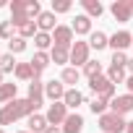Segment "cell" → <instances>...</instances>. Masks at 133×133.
I'll list each match as a JSON object with an SVG mask.
<instances>
[{"label":"cell","mask_w":133,"mask_h":133,"mask_svg":"<svg viewBox=\"0 0 133 133\" xmlns=\"http://www.w3.org/2000/svg\"><path fill=\"white\" fill-rule=\"evenodd\" d=\"M5 5H8V3H5V0H0V8H5Z\"/></svg>","instance_id":"ab89813d"},{"label":"cell","mask_w":133,"mask_h":133,"mask_svg":"<svg viewBox=\"0 0 133 133\" xmlns=\"http://www.w3.org/2000/svg\"><path fill=\"white\" fill-rule=\"evenodd\" d=\"M3 76H5V73H3V71H0V86H3V84H5V81H3Z\"/></svg>","instance_id":"f35d334b"},{"label":"cell","mask_w":133,"mask_h":133,"mask_svg":"<svg viewBox=\"0 0 133 133\" xmlns=\"http://www.w3.org/2000/svg\"><path fill=\"white\" fill-rule=\"evenodd\" d=\"M125 86H128V94H133V76H128V81H125Z\"/></svg>","instance_id":"d590c367"},{"label":"cell","mask_w":133,"mask_h":133,"mask_svg":"<svg viewBox=\"0 0 133 133\" xmlns=\"http://www.w3.org/2000/svg\"><path fill=\"white\" fill-rule=\"evenodd\" d=\"M13 29H16V26H13L11 21H0V39H8V42H11V39H13Z\"/></svg>","instance_id":"d6a6232c"},{"label":"cell","mask_w":133,"mask_h":133,"mask_svg":"<svg viewBox=\"0 0 133 133\" xmlns=\"http://www.w3.org/2000/svg\"><path fill=\"white\" fill-rule=\"evenodd\" d=\"M99 128H102V133H123L128 128V120L123 115H117V112L110 110V112L99 115Z\"/></svg>","instance_id":"3957f363"},{"label":"cell","mask_w":133,"mask_h":133,"mask_svg":"<svg viewBox=\"0 0 133 133\" xmlns=\"http://www.w3.org/2000/svg\"><path fill=\"white\" fill-rule=\"evenodd\" d=\"M44 117H47L50 125H63L65 117H68V107H65V102H52V104L47 107Z\"/></svg>","instance_id":"8992f818"},{"label":"cell","mask_w":133,"mask_h":133,"mask_svg":"<svg viewBox=\"0 0 133 133\" xmlns=\"http://www.w3.org/2000/svg\"><path fill=\"white\" fill-rule=\"evenodd\" d=\"M110 11H112L115 21H120V24H128V21L133 18V8H130V0H115V3L110 5Z\"/></svg>","instance_id":"ba28073f"},{"label":"cell","mask_w":133,"mask_h":133,"mask_svg":"<svg viewBox=\"0 0 133 133\" xmlns=\"http://www.w3.org/2000/svg\"><path fill=\"white\" fill-rule=\"evenodd\" d=\"M71 29H73V34H78V37H84V34H91V18H89L86 13H81V16H76V18H73Z\"/></svg>","instance_id":"5bb4252c"},{"label":"cell","mask_w":133,"mask_h":133,"mask_svg":"<svg viewBox=\"0 0 133 133\" xmlns=\"http://www.w3.org/2000/svg\"><path fill=\"white\" fill-rule=\"evenodd\" d=\"M89 47L99 52V50L110 47V37H107L104 31H91V34H89Z\"/></svg>","instance_id":"ac0fdd59"},{"label":"cell","mask_w":133,"mask_h":133,"mask_svg":"<svg viewBox=\"0 0 133 133\" xmlns=\"http://www.w3.org/2000/svg\"><path fill=\"white\" fill-rule=\"evenodd\" d=\"M81 8L86 11L89 18H99V16L104 13V5L99 3V0H81Z\"/></svg>","instance_id":"d6986e66"},{"label":"cell","mask_w":133,"mask_h":133,"mask_svg":"<svg viewBox=\"0 0 133 133\" xmlns=\"http://www.w3.org/2000/svg\"><path fill=\"white\" fill-rule=\"evenodd\" d=\"M37 110H39V104L31 102L29 97H26V99H18V97H16L13 102H8V104L0 107V125H11V123H16V120H21V117H31Z\"/></svg>","instance_id":"6da1fadb"},{"label":"cell","mask_w":133,"mask_h":133,"mask_svg":"<svg viewBox=\"0 0 133 133\" xmlns=\"http://www.w3.org/2000/svg\"><path fill=\"white\" fill-rule=\"evenodd\" d=\"M110 65H115V68H128V57H125V52H112Z\"/></svg>","instance_id":"836d02e7"},{"label":"cell","mask_w":133,"mask_h":133,"mask_svg":"<svg viewBox=\"0 0 133 133\" xmlns=\"http://www.w3.org/2000/svg\"><path fill=\"white\" fill-rule=\"evenodd\" d=\"M81 130H84V117H81L78 112H73V115L65 117V123H63V133H81Z\"/></svg>","instance_id":"9a60e30c"},{"label":"cell","mask_w":133,"mask_h":133,"mask_svg":"<svg viewBox=\"0 0 133 133\" xmlns=\"http://www.w3.org/2000/svg\"><path fill=\"white\" fill-rule=\"evenodd\" d=\"M73 8L71 0H52V13H68Z\"/></svg>","instance_id":"1f68e13d"},{"label":"cell","mask_w":133,"mask_h":133,"mask_svg":"<svg viewBox=\"0 0 133 133\" xmlns=\"http://www.w3.org/2000/svg\"><path fill=\"white\" fill-rule=\"evenodd\" d=\"M0 133H5V130H3V128H0Z\"/></svg>","instance_id":"b9f144b4"},{"label":"cell","mask_w":133,"mask_h":133,"mask_svg":"<svg viewBox=\"0 0 133 133\" xmlns=\"http://www.w3.org/2000/svg\"><path fill=\"white\" fill-rule=\"evenodd\" d=\"M13 76L18 78V81H34V68H31V63H18L16 65V71H13Z\"/></svg>","instance_id":"ffe728a7"},{"label":"cell","mask_w":133,"mask_h":133,"mask_svg":"<svg viewBox=\"0 0 133 133\" xmlns=\"http://www.w3.org/2000/svg\"><path fill=\"white\" fill-rule=\"evenodd\" d=\"M130 8H133V0H130Z\"/></svg>","instance_id":"7bdbcfd3"},{"label":"cell","mask_w":133,"mask_h":133,"mask_svg":"<svg viewBox=\"0 0 133 133\" xmlns=\"http://www.w3.org/2000/svg\"><path fill=\"white\" fill-rule=\"evenodd\" d=\"M37 26H39V31L52 34V31L57 29V24H55V13H52V11H42L39 18H37Z\"/></svg>","instance_id":"4fadbf2b"},{"label":"cell","mask_w":133,"mask_h":133,"mask_svg":"<svg viewBox=\"0 0 133 133\" xmlns=\"http://www.w3.org/2000/svg\"><path fill=\"white\" fill-rule=\"evenodd\" d=\"M8 8H11V24H13L16 29H21V26L29 24V21H37L39 13H42L39 0H13Z\"/></svg>","instance_id":"7a4b0ae2"},{"label":"cell","mask_w":133,"mask_h":133,"mask_svg":"<svg viewBox=\"0 0 133 133\" xmlns=\"http://www.w3.org/2000/svg\"><path fill=\"white\" fill-rule=\"evenodd\" d=\"M125 71H130V76H133V60H128V68Z\"/></svg>","instance_id":"8d00e7d4"},{"label":"cell","mask_w":133,"mask_h":133,"mask_svg":"<svg viewBox=\"0 0 133 133\" xmlns=\"http://www.w3.org/2000/svg\"><path fill=\"white\" fill-rule=\"evenodd\" d=\"M125 133H133V120L128 123V128H125Z\"/></svg>","instance_id":"74e56055"},{"label":"cell","mask_w":133,"mask_h":133,"mask_svg":"<svg viewBox=\"0 0 133 133\" xmlns=\"http://www.w3.org/2000/svg\"><path fill=\"white\" fill-rule=\"evenodd\" d=\"M16 94H18V84H3L0 86V102H13L16 99Z\"/></svg>","instance_id":"603a6c76"},{"label":"cell","mask_w":133,"mask_h":133,"mask_svg":"<svg viewBox=\"0 0 133 133\" xmlns=\"http://www.w3.org/2000/svg\"><path fill=\"white\" fill-rule=\"evenodd\" d=\"M26 50V39L24 37H13L11 42H8V52L11 55H18V52H24Z\"/></svg>","instance_id":"4dcf8cb0"},{"label":"cell","mask_w":133,"mask_h":133,"mask_svg":"<svg viewBox=\"0 0 133 133\" xmlns=\"http://www.w3.org/2000/svg\"><path fill=\"white\" fill-rule=\"evenodd\" d=\"M29 63H31V68H34V78H39L42 71L52 63V57H50V52H34V57H31Z\"/></svg>","instance_id":"7c38bea8"},{"label":"cell","mask_w":133,"mask_h":133,"mask_svg":"<svg viewBox=\"0 0 133 133\" xmlns=\"http://www.w3.org/2000/svg\"><path fill=\"white\" fill-rule=\"evenodd\" d=\"M89 52H91L89 42H73V47H71V63H73V68L89 63Z\"/></svg>","instance_id":"52a82bcc"},{"label":"cell","mask_w":133,"mask_h":133,"mask_svg":"<svg viewBox=\"0 0 133 133\" xmlns=\"http://www.w3.org/2000/svg\"><path fill=\"white\" fill-rule=\"evenodd\" d=\"M31 102H37L39 107H42V102H44V84L39 81V78H34L31 84H29V94H26Z\"/></svg>","instance_id":"e0dca14e"},{"label":"cell","mask_w":133,"mask_h":133,"mask_svg":"<svg viewBox=\"0 0 133 133\" xmlns=\"http://www.w3.org/2000/svg\"><path fill=\"white\" fill-rule=\"evenodd\" d=\"M18 133H31V130H18Z\"/></svg>","instance_id":"60d3db41"},{"label":"cell","mask_w":133,"mask_h":133,"mask_svg":"<svg viewBox=\"0 0 133 133\" xmlns=\"http://www.w3.org/2000/svg\"><path fill=\"white\" fill-rule=\"evenodd\" d=\"M39 34V26H37V21H29V24H24L21 29H18V37H24V39H29V37H37Z\"/></svg>","instance_id":"f546056e"},{"label":"cell","mask_w":133,"mask_h":133,"mask_svg":"<svg viewBox=\"0 0 133 133\" xmlns=\"http://www.w3.org/2000/svg\"><path fill=\"white\" fill-rule=\"evenodd\" d=\"M34 44H37V52H47V50L52 47V34H44V31H39V34L34 37Z\"/></svg>","instance_id":"d4e9b609"},{"label":"cell","mask_w":133,"mask_h":133,"mask_svg":"<svg viewBox=\"0 0 133 133\" xmlns=\"http://www.w3.org/2000/svg\"><path fill=\"white\" fill-rule=\"evenodd\" d=\"M110 47H112L115 52H125L128 47H133V34H130V31H115V34L110 37Z\"/></svg>","instance_id":"9c48e42d"},{"label":"cell","mask_w":133,"mask_h":133,"mask_svg":"<svg viewBox=\"0 0 133 133\" xmlns=\"http://www.w3.org/2000/svg\"><path fill=\"white\" fill-rule=\"evenodd\" d=\"M84 76H86V78L102 76V63H99V60H89V63L84 65Z\"/></svg>","instance_id":"83f0119b"},{"label":"cell","mask_w":133,"mask_h":133,"mask_svg":"<svg viewBox=\"0 0 133 133\" xmlns=\"http://www.w3.org/2000/svg\"><path fill=\"white\" fill-rule=\"evenodd\" d=\"M16 65H18V63L13 60L11 52H5L3 57H0V71H3V73H13V71H16Z\"/></svg>","instance_id":"f1b7e54d"},{"label":"cell","mask_w":133,"mask_h":133,"mask_svg":"<svg viewBox=\"0 0 133 133\" xmlns=\"http://www.w3.org/2000/svg\"><path fill=\"white\" fill-rule=\"evenodd\" d=\"M78 78H81V71L78 68H63V73H60V81L63 84H78Z\"/></svg>","instance_id":"484cf974"},{"label":"cell","mask_w":133,"mask_h":133,"mask_svg":"<svg viewBox=\"0 0 133 133\" xmlns=\"http://www.w3.org/2000/svg\"><path fill=\"white\" fill-rule=\"evenodd\" d=\"M0 57H3V55H0Z\"/></svg>","instance_id":"ee69618b"},{"label":"cell","mask_w":133,"mask_h":133,"mask_svg":"<svg viewBox=\"0 0 133 133\" xmlns=\"http://www.w3.org/2000/svg\"><path fill=\"white\" fill-rule=\"evenodd\" d=\"M107 107H110V99H107V97H94V99L89 102V110H91L94 115H104V112H110Z\"/></svg>","instance_id":"7402d4cb"},{"label":"cell","mask_w":133,"mask_h":133,"mask_svg":"<svg viewBox=\"0 0 133 133\" xmlns=\"http://www.w3.org/2000/svg\"><path fill=\"white\" fill-rule=\"evenodd\" d=\"M63 102H65V107H73V110H76L78 104H84V102H86V97H84L78 89H68V91H65V99H63Z\"/></svg>","instance_id":"44dd1931"},{"label":"cell","mask_w":133,"mask_h":133,"mask_svg":"<svg viewBox=\"0 0 133 133\" xmlns=\"http://www.w3.org/2000/svg\"><path fill=\"white\" fill-rule=\"evenodd\" d=\"M26 125H29V130H31V133H44V130L50 128L47 117H44V115H39V112H34L31 117H26Z\"/></svg>","instance_id":"2e32d148"},{"label":"cell","mask_w":133,"mask_h":133,"mask_svg":"<svg viewBox=\"0 0 133 133\" xmlns=\"http://www.w3.org/2000/svg\"><path fill=\"white\" fill-rule=\"evenodd\" d=\"M110 110L125 117L128 112H133V94H120V97H115V99L110 102Z\"/></svg>","instance_id":"30bf717a"},{"label":"cell","mask_w":133,"mask_h":133,"mask_svg":"<svg viewBox=\"0 0 133 133\" xmlns=\"http://www.w3.org/2000/svg\"><path fill=\"white\" fill-rule=\"evenodd\" d=\"M65 91H68V89H65L63 81H47L44 84V97L50 102H63L65 99Z\"/></svg>","instance_id":"8fae6325"},{"label":"cell","mask_w":133,"mask_h":133,"mask_svg":"<svg viewBox=\"0 0 133 133\" xmlns=\"http://www.w3.org/2000/svg\"><path fill=\"white\" fill-rule=\"evenodd\" d=\"M52 47L71 50V47H73V29H71V26H57V29L52 31Z\"/></svg>","instance_id":"5b68a950"},{"label":"cell","mask_w":133,"mask_h":133,"mask_svg":"<svg viewBox=\"0 0 133 133\" xmlns=\"http://www.w3.org/2000/svg\"><path fill=\"white\" fill-rule=\"evenodd\" d=\"M89 89H91L97 97H107L110 102L115 99V84H112L107 76H94V78H89Z\"/></svg>","instance_id":"277c9868"},{"label":"cell","mask_w":133,"mask_h":133,"mask_svg":"<svg viewBox=\"0 0 133 133\" xmlns=\"http://www.w3.org/2000/svg\"><path fill=\"white\" fill-rule=\"evenodd\" d=\"M107 78H110L112 84H125V81H128V76H125V68H115V65H110Z\"/></svg>","instance_id":"4316f807"},{"label":"cell","mask_w":133,"mask_h":133,"mask_svg":"<svg viewBox=\"0 0 133 133\" xmlns=\"http://www.w3.org/2000/svg\"><path fill=\"white\" fill-rule=\"evenodd\" d=\"M50 57L55 65H65V63H71V50H60V47H52L50 50Z\"/></svg>","instance_id":"cb8c5ba5"},{"label":"cell","mask_w":133,"mask_h":133,"mask_svg":"<svg viewBox=\"0 0 133 133\" xmlns=\"http://www.w3.org/2000/svg\"><path fill=\"white\" fill-rule=\"evenodd\" d=\"M44 133H63V128H57V125H50Z\"/></svg>","instance_id":"e575fe53"}]
</instances>
